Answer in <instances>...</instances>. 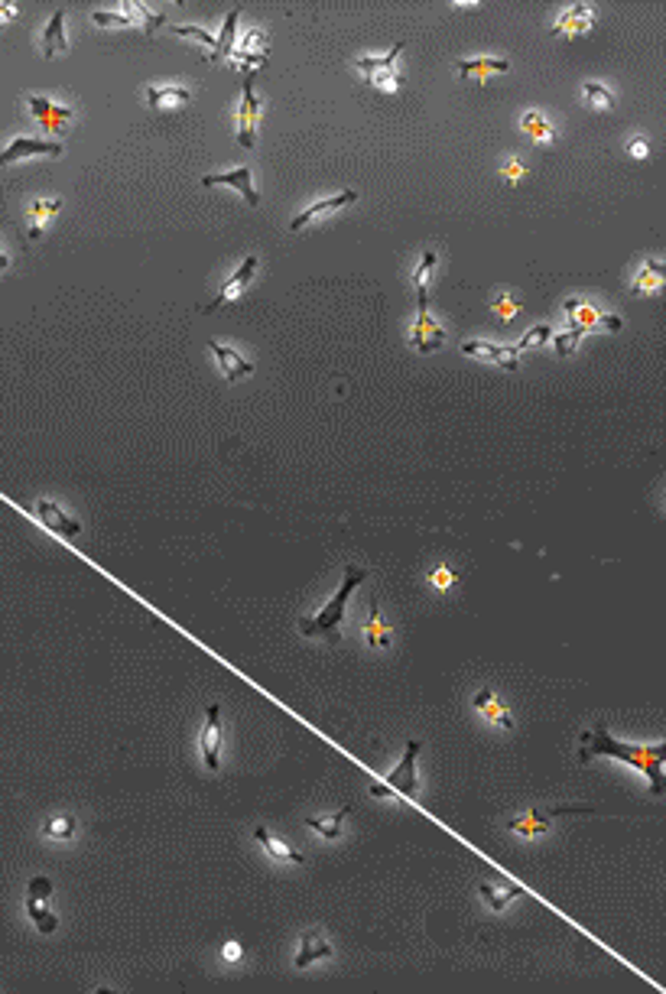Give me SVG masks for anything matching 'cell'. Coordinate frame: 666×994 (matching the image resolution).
Segmentation results:
<instances>
[{
	"instance_id": "3957f363",
	"label": "cell",
	"mask_w": 666,
	"mask_h": 994,
	"mask_svg": "<svg viewBox=\"0 0 666 994\" xmlns=\"http://www.w3.org/2000/svg\"><path fill=\"white\" fill-rule=\"evenodd\" d=\"M595 813H598V809H592V806H553V809L533 806V809H524L520 816L507 819V829H511L514 835H520V839H536V835H546L559 816H595Z\"/></svg>"
},
{
	"instance_id": "f1b7e54d",
	"label": "cell",
	"mask_w": 666,
	"mask_h": 994,
	"mask_svg": "<svg viewBox=\"0 0 666 994\" xmlns=\"http://www.w3.org/2000/svg\"><path fill=\"white\" fill-rule=\"evenodd\" d=\"M569 326H578V328H585V332H588V328H608V332H618V328H621V319H618V316H605V312H598V309H592V305L582 303L569 316Z\"/></svg>"
},
{
	"instance_id": "52a82bcc",
	"label": "cell",
	"mask_w": 666,
	"mask_h": 994,
	"mask_svg": "<svg viewBox=\"0 0 666 994\" xmlns=\"http://www.w3.org/2000/svg\"><path fill=\"white\" fill-rule=\"evenodd\" d=\"M420 293V316H416V326L410 332V342L420 355H430V351L442 348L445 345V328L436 326L430 316V290H416Z\"/></svg>"
},
{
	"instance_id": "d590c367",
	"label": "cell",
	"mask_w": 666,
	"mask_h": 994,
	"mask_svg": "<svg viewBox=\"0 0 666 994\" xmlns=\"http://www.w3.org/2000/svg\"><path fill=\"white\" fill-rule=\"evenodd\" d=\"M582 95L585 101L592 104V108H598V111H615V95L605 88V85L598 82H585L582 85Z\"/></svg>"
},
{
	"instance_id": "836d02e7",
	"label": "cell",
	"mask_w": 666,
	"mask_h": 994,
	"mask_svg": "<svg viewBox=\"0 0 666 994\" xmlns=\"http://www.w3.org/2000/svg\"><path fill=\"white\" fill-rule=\"evenodd\" d=\"M120 14L130 20V26L137 23V26H143L147 33L160 30V23H163V14H150L143 4H133V0H124V4H120Z\"/></svg>"
},
{
	"instance_id": "277c9868",
	"label": "cell",
	"mask_w": 666,
	"mask_h": 994,
	"mask_svg": "<svg viewBox=\"0 0 666 994\" xmlns=\"http://www.w3.org/2000/svg\"><path fill=\"white\" fill-rule=\"evenodd\" d=\"M52 881L49 877H33L30 887H26V913H30V923L36 927L39 936H52L59 929V916L52 910Z\"/></svg>"
},
{
	"instance_id": "f35d334b",
	"label": "cell",
	"mask_w": 666,
	"mask_h": 994,
	"mask_svg": "<svg viewBox=\"0 0 666 994\" xmlns=\"http://www.w3.org/2000/svg\"><path fill=\"white\" fill-rule=\"evenodd\" d=\"M170 33H176V36H182V39H195V43H202L208 52L215 49V36H212V33H205L202 26H185V23H179V26H172Z\"/></svg>"
},
{
	"instance_id": "e575fe53",
	"label": "cell",
	"mask_w": 666,
	"mask_h": 994,
	"mask_svg": "<svg viewBox=\"0 0 666 994\" xmlns=\"http://www.w3.org/2000/svg\"><path fill=\"white\" fill-rule=\"evenodd\" d=\"M520 127H524L526 134H530L533 140L540 143V147H546V143H553V127H549V120L543 118L540 111H526L524 118H520Z\"/></svg>"
},
{
	"instance_id": "ffe728a7",
	"label": "cell",
	"mask_w": 666,
	"mask_h": 994,
	"mask_svg": "<svg viewBox=\"0 0 666 994\" xmlns=\"http://www.w3.org/2000/svg\"><path fill=\"white\" fill-rule=\"evenodd\" d=\"M193 98L189 85L182 82H160V85H147V104L150 108H160V111H172V108H182L185 101Z\"/></svg>"
},
{
	"instance_id": "5bb4252c",
	"label": "cell",
	"mask_w": 666,
	"mask_h": 994,
	"mask_svg": "<svg viewBox=\"0 0 666 994\" xmlns=\"http://www.w3.org/2000/svg\"><path fill=\"white\" fill-rule=\"evenodd\" d=\"M351 202H358L355 189H345V192H338V195H328V199L316 202V205H309L306 212H299V215L293 218V222H289V231H293V234H299V231H303L306 224H312V222H318V218L332 215V212H341V208H349Z\"/></svg>"
},
{
	"instance_id": "cb8c5ba5",
	"label": "cell",
	"mask_w": 666,
	"mask_h": 994,
	"mask_svg": "<svg viewBox=\"0 0 666 994\" xmlns=\"http://www.w3.org/2000/svg\"><path fill=\"white\" fill-rule=\"evenodd\" d=\"M592 23H595V14L588 4H576V7L566 10L559 20H556V26L549 33L553 36H572V33H588L592 30Z\"/></svg>"
},
{
	"instance_id": "8992f818",
	"label": "cell",
	"mask_w": 666,
	"mask_h": 994,
	"mask_svg": "<svg viewBox=\"0 0 666 994\" xmlns=\"http://www.w3.org/2000/svg\"><path fill=\"white\" fill-rule=\"evenodd\" d=\"M257 124H260V101L254 95V72H245L241 104H237V143L245 150H251L254 140H257Z\"/></svg>"
},
{
	"instance_id": "ee69618b",
	"label": "cell",
	"mask_w": 666,
	"mask_h": 994,
	"mask_svg": "<svg viewBox=\"0 0 666 994\" xmlns=\"http://www.w3.org/2000/svg\"><path fill=\"white\" fill-rule=\"evenodd\" d=\"M628 153H630V156H637V160H644V156L650 153V147H647V140H634V143H630V147H628Z\"/></svg>"
},
{
	"instance_id": "7402d4cb",
	"label": "cell",
	"mask_w": 666,
	"mask_h": 994,
	"mask_svg": "<svg viewBox=\"0 0 666 994\" xmlns=\"http://www.w3.org/2000/svg\"><path fill=\"white\" fill-rule=\"evenodd\" d=\"M254 839H257L260 845H264V852L270 854V858L280 861V865H306V854L297 852V848H289L283 839H276V835L270 829H266V825H257V829H254Z\"/></svg>"
},
{
	"instance_id": "6da1fadb",
	"label": "cell",
	"mask_w": 666,
	"mask_h": 994,
	"mask_svg": "<svg viewBox=\"0 0 666 994\" xmlns=\"http://www.w3.org/2000/svg\"><path fill=\"white\" fill-rule=\"evenodd\" d=\"M576 757H578V764H592L595 757H615V761H624V764L637 767V771L650 780V793L653 796H663V783H666V777H663L666 744L663 741H657V744H624V741H618L611 731H608L605 721H598L592 731H582V735H578Z\"/></svg>"
},
{
	"instance_id": "b9f144b4",
	"label": "cell",
	"mask_w": 666,
	"mask_h": 994,
	"mask_svg": "<svg viewBox=\"0 0 666 994\" xmlns=\"http://www.w3.org/2000/svg\"><path fill=\"white\" fill-rule=\"evenodd\" d=\"M91 20H95L98 26H130V20H127L120 10H95Z\"/></svg>"
},
{
	"instance_id": "8d00e7d4",
	"label": "cell",
	"mask_w": 666,
	"mask_h": 994,
	"mask_svg": "<svg viewBox=\"0 0 666 994\" xmlns=\"http://www.w3.org/2000/svg\"><path fill=\"white\" fill-rule=\"evenodd\" d=\"M432 267H436V251H432V247H426V251H422V260H420V270L413 274V286H416V290H430V274H432Z\"/></svg>"
},
{
	"instance_id": "ac0fdd59",
	"label": "cell",
	"mask_w": 666,
	"mask_h": 994,
	"mask_svg": "<svg viewBox=\"0 0 666 994\" xmlns=\"http://www.w3.org/2000/svg\"><path fill=\"white\" fill-rule=\"evenodd\" d=\"M212 355H215L218 368H222V374H224V380H228V384L247 380L254 374V364L247 361V357L241 355L237 348H228V345H222V342H212Z\"/></svg>"
},
{
	"instance_id": "7a4b0ae2",
	"label": "cell",
	"mask_w": 666,
	"mask_h": 994,
	"mask_svg": "<svg viewBox=\"0 0 666 994\" xmlns=\"http://www.w3.org/2000/svg\"><path fill=\"white\" fill-rule=\"evenodd\" d=\"M368 582V569H361V565H345V575H341V585L338 592L332 595V601H328L326 608L318 611V615H309V617H299V634H306V637H322L328 640V644H341V627H345V611H349V598L355 595L358 585H364Z\"/></svg>"
},
{
	"instance_id": "603a6c76",
	"label": "cell",
	"mask_w": 666,
	"mask_h": 994,
	"mask_svg": "<svg viewBox=\"0 0 666 994\" xmlns=\"http://www.w3.org/2000/svg\"><path fill=\"white\" fill-rule=\"evenodd\" d=\"M455 68H459L462 78H474L478 85H484L491 78V75H501L511 68V62L507 59H497V56H484V59H459L455 62Z\"/></svg>"
},
{
	"instance_id": "60d3db41",
	"label": "cell",
	"mask_w": 666,
	"mask_h": 994,
	"mask_svg": "<svg viewBox=\"0 0 666 994\" xmlns=\"http://www.w3.org/2000/svg\"><path fill=\"white\" fill-rule=\"evenodd\" d=\"M491 309H494V316H501L504 322H511L514 316H517V299H514L511 293H501V296L491 303Z\"/></svg>"
},
{
	"instance_id": "8fae6325",
	"label": "cell",
	"mask_w": 666,
	"mask_h": 994,
	"mask_svg": "<svg viewBox=\"0 0 666 994\" xmlns=\"http://www.w3.org/2000/svg\"><path fill=\"white\" fill-rule=\"evenodd\" d=\"M257 267H260V260L254 257V254H251V257L241 260V264H237V270H234V274H231V280L222 286V293H218V296L205 305V312L224 309V305H228V303H234V299L241 296V293H245L247 286H251V280H254V276H257Z\"/></svg>"
},
{
	"instance_id": "7c38bea8",
	"label": "cell",
	"mask_w": 666,
	"mask_h": 994,
	"mask_svg": "<svg viewBox=\"0 0 666 994\" xmlns=\"http://www.w3.org/2000/svg\"><path fill=\"white\" fill-rule=\"evenodd\" d=\"M62 143L59 140H39V137H14L10 147L0 150V166L20 163V160H30V156H59Z\"/></svg>"
},
{
	"instance_id": "7dc6e473",
	"label": "cell",
	"mask_w": 666,
	"mask_h": 994,
	"mask_svg": "<svg viewBox=\"0 0 666 994\" xmlns=\"http://www.w3.org/2000/svg\"><path fill=\"white\" fill-rule=\"evenodd\" d=\"M578 305H582V299H578V296H569V299H566V303H563V312H566V316H572V312H576Z\"/></svg>"
},
{
	"instance_id": "d6986e66",
	"label": "cell",
	"mask_w": 666,
	"mask_h": 994,
	"mask_svg": "<svg viewBox=\"0 0 666 994\" xmlns=\"http://www.w3.org/2000/svg\"><path fill=\"white\" fill-rule=\"evenodd\" d=\"M472 705L484 715V719L491 721V725L504 728V731H514V728H517L514 715L507 712V705H504L501 699H497L494 689H478V692H474V699H472Z\"/></svg>"
},
{
	"instance_id": "484cf974",
	"label": "cell",
	"mask_w": 666,
	"mask_h": 994,
	"mask_svg": "<svg viewBox=\"0 0 666 994\" xmlns=\"http://www.w3.org/2000/svg\"><path fill=\"white\" fill-rule=\"evenodd\" d=\"M62 52H68L66 10H56V14L49 16V23H46V30H43V56H46V59H52V56H62Z\"/></svg>"
},
{
	"instance_id": "f546056e",
	"label": "cell",
	"mask_w": 666,
	"mask_h": 994,
	"mask_svg": "<svg viewBox=\"0 0 666 994\" xmlns=\"http://www.w3.org/2000/svg\"><path fill=\"white\" fill-rule=\"evenodd\" d=\"M351 809H355V806L335 809L332 816H309V819H306V825H309V829L316 832V835H322V839L335 842L341 835V825H345V819L351 816Z\"/></svg>"
},
{
	"instance_id": "2e32d148",
	"label": "cell",
	"mask_w": 666,
	"mask_h": 994,
	"mask_svg": "<svg viewBox=\"0 0 666 994\" xmlns=\"http://www.w3.org/2000/svg\"><path fill=\"white\" fill-rule=\"evenodd\" d=\"M36 517H39V523H43L46 530L66 536V540H75V536H82V523H78L75 517H68V513L62 511L59 504H52V501H39V504H36Z\"/></svg>"
},
{
	"instance_id": "74e56055",
	"label": "cell",
	"mask_w": 666,
	"mask_h": 994,
	"mask_svg": "<svg viewBox=\"0 0 666 994\" xmlns=\"http://www.w3.org/2000/svg\"><path fill=\"white\" fill-rule=\"evenodd\" d=\"M582 335H585V328H578V326H569V328H566V332L556 335V342H553V345H556V355H559V357L572 355Z\"/></svg>"
},
{
	"instance_id": "d4e9b609",
	"label": "cell",
	"mask_w": 666,
	"mask_h": 994,
	"mask_svg": "<svg viewBox=\"0 0 666 994\" xmlns=\"http://www.w3.org/2000/svg\"><path fill=\"white\" fill-rule=\"evenodd\" d=\"M478 894H482V900L491 906L494 913H504L507 910V904L517 897H524V887H517V884H494V881H482L478 884Z\"/></svg>"
},
{
	"instance_id": "83f0119b",
	"label": "cell",
	"mask_w": 666,
	"mask_h": 994,
	"mask_svg": "<svg viewBox=\"0 0 666 994\" xmlns=\"http://www.w3.org/2000/svg\"><path fill=\"white\" fill-rule=\"evenodd\" d=\"M237 20H241V7L228 10V16H224V23H222V30H218V36H215V49H212V52H208V56H205V59L212 62V66H215V62H222L224 56H231V52H234Z\"/></svg>"
},
{
	"instance_id": "f6af8a7d",
	"label": "cell",
	"mask_w": 666,
	"mask_h": 994,
	"mask_svg": "<svg viewBox=\"0 0 666 994\" xmlns=\"http://www.w3.org/2000/svg\"><path fill=\"white\" fill-rule=\"evenodd\" d=\"M222 956H224V962H237V958H241V946H237V943H228V946H224V949H222Z\"/></svg>"
},
{
	"instance_id": "9c48e42d",
	"label": "cell",
	"mask_w": 666,
	"mask_h": 994,
	"mask_svg": "<svg viewBox=\"0 0 666 994\" xmlns=\"http://www.w3.org/2000/svg\"><path fill=\"white\" fill-rule=\"evenodd\" d=\"M420 751H422V744L413 738V741L407 744V751H403V761L387 773V783H390L393 793H403L407 800H416V796H420V777H416V757H420Z\"/></svg>"
},
{
	"instance_id": "44dd1931",
	"label": "cell",
	"mask_w": 666,
	"mask_h": 994,
	"mask_svg": "<svg viewBox=\"0 0 666 994\" xmlns=\"http://www.w3.org/2000/svg\"><path fill=\"white\" fill-rule=\"evenodd\" d=\"M332 956H335L332 943H328L318 929H309V933L299 939V952H297V958H293V965H297V968H309V965L326 962V958H332Z\"/></svg>"
},
{
	"instance_id": "4dcf8cb0",
	"label": "cell",
	"mask_w": 666,
	"mask_h": 994,
	"mask_svg": "<svg viewBox=\"0 0 666 994\" xmlns=\"http://www.w3.org/2000/svg\"><path fill=\"white\" fill-rule=\"evenodd\" d=\"M62 208V199H36L30 202V241L43 238L46 222L56 218V212Z\"/></svg>"
},
{
	"instance_id": "681fc988",
	"label": "cell",
	"mask_w": 666,
	"mask_h": 994,
	"mask_svg": "<svg viewBox=\"0 0 666 994\" xmlns=\"http://www.w3.org/2000/svg\"><path fill=\"white\" fill-rule=\"evenodd\" d=\"M4 270H7V257H4V254H0V274H4Z\"/></svg>"
},
{
	"instance_id": "ba28073f",
	"label": "cell",
	"mask_w": 666,
	"mask_h": 994,
	"mask_svg": "<svg viewBox=\"0 0 666 994\" xmlns=\"http://www.w3.org/2000/svg\"><path fill=\"white\" fill-rule=\"evenodd\" d=\"M199 748H202V764L212 773L222 771V705H208L205 709Z\"/></svg>"
},
{
	"instance_id": "bcb514c9",
	"label": "cell",
	"mask_w": 666,
	"mask_h": 994,
	"mask_svg": "<svg viewBox=\"0 0 666 994\" xmlns=\"http://www.w3.org/2000/svg\"><path fill=\"white\" fill-rule=\"evenodd\" d=\"M368 793H370V796H378V800H397V793H393L390 787H370Z\"/></svg>"
},
{
	"instance_id": "c3c4849f",
	"label": "cell",
	"mask_w": 666,
	"mask_h": 994,
	"mask_svg": "<svg viewBox=\"0 0 666 994\" xmlns=\"http://www.w3.org/2000/svg\"><path fill=\"white\" fill-rule=\"evenodd\" d=\"M16 14V10H14V4H0V23H4V20H10V16H14Z\"/></svg>"
},
{
	"instance_id": "1f68e13d",
	"label": "cell",
	"mask_w": 666,
	"mask_h": 994,
	"mask_svg": "<svg viewBox=\"0 0 666 994\" xmlns=\"http://www.w3.org/2000/svg\"><path fill=\"white\" fill-rule=\"evenodd\" d=\"M75 832H78V819L72 816V813H56V816H49L43 823V835L52 842H68L75 839Z\"/></svg>"
},
{
	"instance_id": "5b68a950",
	"label": "cell",
	"mask_w": 666,
	"mask_h": 994,
	"mask_svg": "<svg viewBox=\"0 0 666 994\" xmlns=\"http://www.w3.org/2000/svg\"><path fill=\"white\" fill-rule=\"evenodd\" d=\"M403 46L407 43H397L387 56H358L355 66L358 72L368 78V85H374V88L380 91H397L400 88V75H397V59H400V52H403Z\"/></svg>"
},
{
	"instance_id": "30bf717a",
	"label": "cell",
	"mask_w": 666,
	"mask_h": 994,
	"mask_svg": "<svg viewBox=\"0 0 666 994\" xmlns=\"http://www.w3.org/2000/svg\"><path fill=\"white\" fill-rule=\"evenodd\" d=\"M26 108H30L33 118H36L39 124H43L46 134H52V137H56V134H66L68 120L75 118V108H66V104L49 101L46 95H30V98H26Z\"/></svg>"
},
{
	"instance_id": "4fadbf2b",
	"label": "cell",
	"mask_w": 666,
	"mask_h": 994,
	"mask_svg": "<svg viewBox=\"0 0 666 994\" xmlns=\"http://www.w3.org/2000/svg\"><path fill=\"white\" fill-rule=\"evenodd\" d=\"M202 186H231L237 189V192L245 195V202L251 208L260 205V192L254 189V172L251 166H237V170H228V172H208V176H202Z\"/></svg>"
},
{
	"instance_id": "d6a6232c",
	"label": "cell",
	"mask_w": 666,
	"mask_h": 994,
	"mask_svg": "<svg viewBox=\"0 0 666 994\" xmlns=\"http://www.w3.org/2000/svg\"><path fill=\"white\" fill-rule=\"evenodd\" d=\"M663 276H666L663 264H660V260H647L640 276L634 280V296H644V293L660 290V286H663Z\"/></svg>"
},
{
	"instance_id": "7bdbcfd3",
	"label": "cell",
	"mask_w": 666,
	"mask_h": 994,
	"mask_svg": "<svg viewBox=\"0 0 666 994\" xmlns=\"http://www.w3.org/2000/svg\"><path fill=\"white\" fill-rule=\"evenodd\" d=\"M430 582L436 588H452V585H455V572H452L449 565H436L432 575H430Z\"/></svg>"
},
{
	"instance_id": "ab89813d",
	"label": "cell",
	"mask_w": 666,
	"mask_h": 994,
	"mask_svg": "<svg viewBox=\"0 0 666 994\" xmlns=\"http://www.w3.org/2000/svg\"><path fill=\"white\" fill-rule=\"evenodd\" d=\"M549 335H553V328H549V326H533L530 332H526L524 338L514 345V348H517V355H524L526 348H536V345L549 342Z\"/></svg>"
},
{
	"instance_id": "9a60e30c",
	"label": "cell",
	"mask_w": 666,
	"mask_h": 994,
	"mask_svg": "<svg viewBox=\"0 0 666 994\" xmlns=\"http://www.w3.org/2000/svg\"><path fill=\"white\" fill-rule=\"evenodd\" d=\"M231 62H234L241 72H254V68L266 66V30L247 33V36L234 46V52H231Z\"/></svg>"
},
{
	"instance_id": "4316f807",
	"label": "cell",
	"mask_w": 666,
	"mask_h": 994,
	"mask_svg": "<svg viewBox=\"0 0 666 994\" xmlns=\"http://www.w3.org/2000/svg\"><path fill=\"white\" fill-rule=\"evenodd\" d=\"M364 640H368V647H374V650H390L393 647L390 624L384 621L380 605L374 598H370V621H368V627H364Z\"/></svg>"
},
{
	"instance_id": "e0dca14e",
	"label": "cell",
	"mask_w": 666,
	"mask_h": 994,
	"mask_svg": "<svg viewBox=\"0 0 666 994\" xmlns=\"http://www.w3.org/2000/svg\"><path fill=\"white\" fill-rule=\"evenodd\" d=\"M462 355L482 357V361L497 364L504 371H517L520 368L517 348H501V345H491V342H462Z\"/></svg>"
}]
</instances>
